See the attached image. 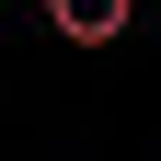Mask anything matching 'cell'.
Here are the masks:
<instances>
[{"mask_svg": "<svg viewBox=\"0 0 161 161\" xmlns=\"http://www.w3.org/2000/svg\"><path fill=\"white\" fill-rule=\"evenodd\" d=\"M46 23L69 35V46H115V35L138 23V0H46Z\"/></svg>", "mask_w": 161, "mask_h": 161, "instance_id": "obj_1", "label": "cell"}]
</instances>
